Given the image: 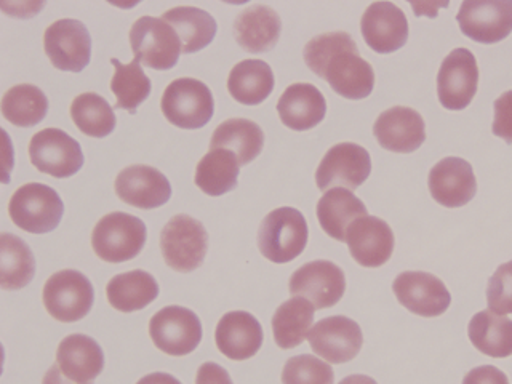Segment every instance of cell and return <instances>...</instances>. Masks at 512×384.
<instances>
[{
  "label": "cell",
  "instance_id": "cell-19",
  "mask_svg": "<svg viewBox=\"0 0 512 384\" xmlns=\"http://www.w3.org/2000/svg\"><path fill=\"white\" fill-rule=\"evenodd\" d=\"M116 194L125 204L141 210L162 207L172 197L167 176L149 165H130L116 178Z\"/></svg>",
  "mask_w": 512,
  "mask_h": 384
},
{
  "label": "cell",
  "instance_id": "cell-41",
  "mask_svg": "<svg viewBox=\"0 0 512 384\" xmlns=\"http://www.w3.org/2000/svg\"><path fill=\"white\" fill-rule=\"evenodd\" d=\"M495 119H493L492 132L506 143H512V90L504 92L493 104Z\"/></svg>",
  "mask_w": 512,
  "mask_h": 384
},
{
  "label": "cell",
  "instance_id": "cell-37",
  "mask_svg": "<svg viewBox=\"0 0 512 384\" xmlns=\"http://www.w3.org/2000/svg\"><path fill=\"white\" fill-rule=\"evenodd\" d=\"M114 77L111 80V92L116 95V108L135 114L144 101L151 95V80L144 74L140 60L122 64L116 58L111 60Z\"/></svg>",
  "mask_w": 512,
  "mask_h": 384
},
{
  "label": "cell",
  "instance_id": "cell-12",
  "mask_svg": "<svg viewBox=\"0 0 512 384\" xmlns=\"http://www.w3.org/2000/svg\"><path fill=\"white\" fill-rule=\"evenodd\" d=\"M372 172V159L367 149L356 143L335 144L328 149L316 172L317 188L327 191L333 186L357 189Z\"/></svg>",
  "mask_w": 512,
  "mask_h": 384
},
{
  "label": "cell",
  "instance_id": "cell-39",
  "mask_svg": "<svg viewBox=\"0 0 512 384\" xmlns=\"http://www.w3.org/2000/svg\"><path fill=\"white\" fill-rule=\"evenodd\" d=\"M333 368L317 357L303 354L287 360L282 370V384H333Z\"/></svg>",
  "mask_w": 512,
  "mask_h": 384
},
{
  "label": "cell",
  "instance_id": "cell-9",
  "mask_svg": "<svg viewBox=\"0 0 512 384\" xmlns=\"http://www.w3.org/2000/svg\"><path fill=\"white\" fill-rule=\"evenodd\" d=\"M31 164L53 178H69L84 167V152L72 136L60 128H44L29 143Z\"/></svg>",
  "mask_w": 512,
  "mask_h": 384
},
{
  "label": "cell",
  "instance_id": "cell-5",
  "mask_svg": "<svg viewBox=\"0 0 512 384\" xmlns=\"http://www.w3.org/2000/svg\"><path fill=\"white\" fill-rule=\"evenodd\" d=\"M160 108L168 122L175 127L197 130L212 120L215 101L204 82L192 77H181L165 88Z\"/></svg>",
  "mask_w": 512,
  "mask_h": 384
},
{
  "label": "cell",
  "instance_id": "cell-46",
  "mask_svg": "<svg viewBox=\"0 0 512 384\" xmlns=\"http://www.w3.org/2000/svg\"><path fill=\"white\" fill-rule=\"evenodd\" d=\"M340 384H378L373 378L367 375H351L341 380Z\"/></svg>",
  "mask_w": 512,
  "mask_h": 384
},
{
  "label": "cell",
  "instance_id": "cell-33",
  "mask_svg": "<svg viewBox=\"0 0 512 384\" xmlns=\"http://www.w3.org/2000/svg\"><path fill=\"white\" fill-rule=\"evenodd\" d=\"M314 311V304L300 296L280 304L272 317V333L277 346L282 349L300 346L308 338L309 328L314 322Z\"/></svg>",
  "mask_w": 512,
  "mask_h": 384
},
{
  "label": "cell",
  "instance_id": "cell-20",
  "mask_svg": "<svg viewBox=\"0 0 512 384\" xmlns=\"http://www.w3.org/2000/svg\"><path fill=\"white\" fill-rule=\"evenodd\" d=\"M346 244L360 266L380 268L394 252V232L378 216H362L349 226Z\"/></svg>",
  "mask_w": 512,
  "mask_h": 384
},
{
  "label": "cell",
  "instance_id": "cell-35",
  "mask_svg": "<svg viewBox=\"0 0 512 384\" xmlns=\"http://www.w3.org/2000/svg\"><path fill=\"white\" fill-rule=\"evenodd\" d=\"M162 20L178 32L184 53H196L212 44L218 29L215 18L197 7L170 8Z\"/></svg>",
  "mask_w": 512,
  "mask_h": 384
},
{
  "label": "cell",
  "instance_id": "cell-22",
  "mask_svg": "<svg viewBox=\"0 0 512 384\" xmlns=\"http://www.w3.org/2000/svg\"><path fill=\"white\" fill-rule=\"evenodd\" d=\"M373 135L381 148L410 154L426 140V125L420 112L415 109L394 106L381 112L373 125Z\"/></svg>",
  "mask_w": 512,
  "mask_h": 384
},
{
  "label": "cell",
  "instance_id": "cell-10",
  "mask_svg": "<svg viewBox=\"0 0 512 384\" xmlns=\"http://www.w3.org/2000/svg\"><path fill=\"white\" fill-rule=\"evenodd\" d=\"M149 335L156 348L168 356H188L202 341V324L191 309L167 306L152 317Z\"/></svg>",
  "mask_w": 512,
  "mask_h": 384
},
{
  "label": "cell",
  "instance_id": "cell-18",
  "mask_svg": "<svg viewBox=\"0 0 512 384\" xmlns=\"http://www.w3.org/2000/svg\"><path fill=\"white\" fill-rule=\"evenodd\" d=\"M429 191L437 204L458 208L474 199L477 181L471 164L460 157H445L431 168Z\"/></svg>",
  "mask_w": 512,
  "mask_h": 384
},
{
  "label": "cell",
  "instance_id": "cell-3",
  "mask_svg": "<svg viewBox=\"0 0 512 384\" xmlns=\"http://www.w3.org/2000/svg\"><path fill=\"white\" fill-rule=\"evenodd\" d=\"M148 239L146 224L135 215L112 212L92 232L93 252L106 263H125L140 255Z\"/></svg>",
  "mask_w": 512,
  "mask_h": 384
},
{
  "label": "cell",
  "instance_id": "cell-42",
  "mask_svg": "<svg viewBox=\"0 0 512 384\" xmlns=\"http://www.w3.org/2000/svg\"><path fill=\"white\" fill-rule=\"evenodd\" d=\"M463 384H509V380L500 368L482 365L472 368L471 372L464 376Z\"/></svg>",
  "mask_w": 512,
  "mask_h": 384
},
{
  "label": "cell",
  "instance_id": "cell-30",
  "mask_svg": "<svg viewBox=\"0 0 512 384\" xmlns=\"http://www.w3.org/2000/svg\"><path fill=\"white\" fill-rule=\"evenodd\" d=\"M264 133L260 125L248 119H228L218 125L210 140L212 149H228L239 159L240 165L250 164L260 156Z\"/></svg>",
  "mask_w": 512,
  "mask_h": 384
},
{
  "label": "cell",
  "instance_id": "cell-8",
  "mask_svg": "<svg viewBox=\"0 0 512 384\" xmlns=\"http://www.w3.org/2000/svg\"><path fill=\"white\" fill-rule=\"evenodd\" d=\"M42 300L53 319L69 324L87 316L95 303V290L82 272L64 269L45 282Z\"/></svg>",
  "mask_w": 512,
  "mask_h": 384
},
{
  "label": "cell",
  "instance_id": "cell-7",
  "mask_svg": "<svg viewBox=\"0 0 512 384\" xmlns=\"http://www.w3.org/2000/svg\"><path fill=\"white\" fill-rule=\"evenodd\" d=\"M130 45L136 60L157 71L172 69L183 52L178 32L167 21L154 16H141L133 23Z\"/></svg>",
  "mask_w": 512,
  "mask_h": 384
},
{
  "label": "cell",
  "instance_id": "cell-2",
  "mask_svg": "<svg viewBox=\"0 0 512 384\" xmlns=\"http://www.w3.org/2000/svg\"><path fill=\"white\" fill-rule=\"evenodd\" d=\"M308 237L303 213L296 208L280 207L261 221L258 247L261 255L272 263H290L304 252Z\"/></svg>",
  "mask_w": 512,
  "mask_h": 384
},
{
  "label": "cell",
  "instance_id": "cell-38",
  "mask_svg": "<svg viewBox=\"0 0 512 384\" xmlns=\"http://www.w3.org/2000/svg\"><path fill=\"white\" fill-rule=\"evenodd\" d=\"M71 117L80 132L92 138H104L116 130L114 109L103 96L96 93H82L74 98Z\"/></svg>",
  "mask_w": 512,
  "mask_h": 384
},
{
  "label": "cell",
  "instance_id": "cell-24",
  "mask_svg": "<svg viewBox=\"0 0 512 384\" xmlns=\"http://www.w3.org/2000/svg\"><path fill=\"white\" fill-rule=\"evenodd\" d=\"M277 112L285 127L306 132L324 120L327 101L316 85L293 84L280 96Z\"/></svg>",
  "mask_w": 512,
  "mask_h": 384
},
{
  "label": "cell",
  "instance_id": "cell-15",
  "mask_svg": "<svg viewBox=\"0 0 512 384\" xmlns=\"http://www.w3.org/2000/svg\"><path fill=\"white\" fill-rule=\"evenodd\" d=\"M288 287L293 296L311 301L314 308L327 309L343 298L346 277L343 269L332 261H311L293 272Z\"/></svg>",
  "mask_w": 512,
  "mask_h": 384
},
{
  "label": "cell",
  "instance_id": "cell-4",
  "mask_svg": "<svg viewBox=\"0 0 512 384\" xmlns=\"http://www.w3.org/2000/svg\"><path fill=\"white\" fill-rule=\"evenodd\" d=\"M64 204L60 194L47 184L28 183L13 192L8 215L13 223L31 234H47L58 228Z\"/></svg>",
  "mask_w": 512,
  "mask_h": 384
},
{
  "label": "cell",
  "instance_id": "cell-43",
  "mask_svg": "<svg viewBox=\"0 0 512 384\" xmlns=\"http://www.w3.org/2000/svg\"><path fill=\"white\" fill-rule=\"evenodd\" d=\"M196 384H232V380L221 365L205 362L197 370Z\"/></svg>",
  "mask_w": 512,
  "mask_h": 384
},
{
  "label": "cell",
  "instance_id": "cell-25",
  "mask_svg": "<svg viewBox=\"0 0 512 384\" xmlns=\"http://www.w3.org/2000/svg\"><path fill=\"white\" fill-rule=\"evenodd\" d=\"M56 365L68 380L92 383L103 372V349L90 336H66L56 351Z\"/></svg>",
  "mask_w": 512,
  "mask_h": 384
},
{
  "label": "cell",
  "instance_id": "cell-11",
  "mask_svg": "<svg viewBox=\"0 0 512 384\" xmlns=\"http://www.w3.org/2000/svg\"><path fill=\"white\" fill-rule=\"evenodd\" d=\"M479 66L468 48H455L440 64L437 74V95L445 109L461 111L468 108L477 93Z\"/></svg>",
  "mask_w": 512,
  "mask_h": 384
},
{
  "label": "cell",
  "instance_id": "cell-14",
  "mask_svg": "<svg viewBox=\"0 0 512 384\" xmlns=\"http://www.w3.org/2000/svg\"><path fill=\"white\" fill-rule=\"evenodd\" d=\"M464 36L480 44H496L512 32L511 0L463 2L456 15Z\"/></svg>",
  "mask_w": 512,
  "mask_h": 384
},
{
  "label": "cell",
  "instance_id": "cell-1",
  "mask_svg": "<svg viewBox=\"0 0 512 384\" xmlns=\"http://www.w3.org/2000/svg\"><path fill=\"white\" fill-rule=\"evenodd\" d=\"M304 61L314 74L327 80L333 92L348 100H364L375 87L372 64L359 55L348 32H325L309 40Z\"/></svg>",
  "mask_w": 512,
  "mask_h": 384
},
{
  "label": "cell",
  "instance_id": "cell-31",
  "mask_svg": "<svg viewBox=\"0 0 512 384\" xmlns=\"http://www.w3.org/2000/svg\"><path fill=\"white\" fill-rule=\"evenodd\" d=\"M468 335L477 351L504 359L512 356V320L492 311L477 312L469 322Z\"/></svg>",
  "mask_w": 512,
  "mask_h": 384
},
{
  "label": "cell",
  "instance_id": "cell-36",
  "mask_svg": "<svg viewBox=\"0 0 512 384\" xmlns=\"http://www.w3.org/2000/svg\"><path fill=\"white\" fill-rule=\"evenodd\" d=\"M47 112V95L36 85H15L2 98V114L16 127H34L44 120Z\"/></svg>",
  "mask_w": 512,
  "mask_h": 384
},
{
  "label": "cell",
  "instance_id": "cell-23",
  "mask_svg": "<svg viewBox=\"0 0 512 384\" xmlns=\"http://www.w3.org/2000/svg\"><path fill=\"white\" fill-rule=\"evenodd\" d=\"M215 343L228 359H252L263 346V328L250 312H228L216 325Z\"/></svg>",
  "mask_w": 512,
  "mask_h": 384
},
{
  "label": "cell",
  "instance_id": "cell-17",
  "mask_svg": "<svg viewBox=\"0 0 512 384\" xmlns=\"http://www.w3.org/2000/svg\"><path fill=\"white\" fill-rule=\"evenodd\" d=\"M312 351L330 364H346L359 354L364 335L349 317L333 316L314 325L308 335Z\"/></svg>",
  "mask_w": 512,
  "mask_h": 384
},
{
  "label": "cell",
  "instance_id": "cell-44",
  "mask_svg": "<svg viewBox=\"0 0 512 384\" xmlns=\"http://www.w3.org/2000/svg\"><path fill=\"white\" fill-rule=\"evenodd\" d=\"M42 384H92V383H76V381H71L66 378V376L61 373L60 367L58 365H53L47 373H45L44 381Z\"/></svg>",
  "mask_w": 512,
  "mask_h": 384
},
{
  "label": "cell",
  "instance_id": "cell-27",
  "mask_svg": "<svg viewBox=\"0 0 512 384\" xmlns=\"http://www.w3.org/2000/svg\"><path fill=\"white\" fill-rule=\"evenodd\" d=\"M367 215L364 202L354 196L349 189H330L317 204V220L320 228L338 242H346L349 226Z\"/></svg>",
  "mask_w": 512,
  "mask_h": 384
},
{
  "label": "cell",
  "instance_id": "cell-32",
  "mask_svg": "<svg viewBox=\"0 0 512 384\" xmlns=\"http://www.w3.org/2000/svg\"><path fill=\"white\" fill-rule=\"evenodd\" d=\"M36 274V260L29 245L10 232L0 236V287L21 290L31 284Z\"/></svg>",
  "mask_w": 512,
  "mask_h": 384
},
{
  "label": "cell",
  "instance_id": "cell-13",
  "mask_svg": "<svg viewBox=\"0 0 512 384\" xmlns=\"http://www.w3.org/2000/svg\"><path fill=\"white\" fill-rule=\"evenodd\" d=\"M48 60L60 71L82 72L92 56V37L84 23L71 18L55 21L44 34Z\"/></svg>",
  "mask_w": 512,
  "mask_h": 384
},
{
  "label": "cell",
  "instance_id": "cell-6",
  "mask_svg": "<svg viewBox=\"0 0 512 384\" xmlns=\"http://www.w3.org/2000/svg\"><path fill=\"white\" fill-rule=\"evenodd\" d=\"M208 234L204 224L189 215H176L160 232L165 263L178 272L196 271L207 255Z\"/></svg>",
  "mask_w": 512,
  "mask_h": 384
},
{
  "label": "cell",
  "instance_id": "cell-16",
  "mask_svg": "<svg viewBox=\"0 0 512 384\" xmlns=\"http://www.w3.org/2000/svg\"><path fill=\"white\" fill-rule=\"evenodd\" d=\"M392 290L399 303L416 316H442L452 303V295L444 282L429 272H402L394 280Z\"/></svg>",
  "mask_w": 512,
  "mask_h": 384
},
{
  "label": "cell",
  "instance_id": "cell-45",
  "mask_svg": "<svg viewBox=\"0 0 512 384\" xmlns=\"http://www.w3.org/2000/svg\"><path fill=\"white\" fill-rule=\"evenodd\" d=\"M136 384H181L180 381L176 380L175 376L170 373H151V375L144 376Z\"/></svg>",
  "mask_w": 512,
  "mask_h": 384
},
{
  "label": "cell",
  "instance_id": "cell-28",
  "mask_svg": "<svg viewBox=\"0 0 512 384\" xmlns=\"http://www.w3.org/2000/svg\"><path fill=\"white\" fill-rule=\"evenodd\" d=\"M106 295L109 304L117 311H141L159 296V284L149 272L135 269L112 277Z\"/></svg>",
  "mask_w": 512,
  "mask_h": 384
},
{
  "label": "cell",
  "instance_id": "cell-40",
  "mask_svg": "<svg viewBox=\"0 0 512 384\" xmlns=\"http://www.w3.org/2000/svg\"><path fill=\"white\" fill-rule=\"evenodd\" d=\"M488 311L498 316L512 314V261L501 264L488 280Z\"/></svg>",
  "mask_w": 512,
  "mask_h": 384
},
{
  "label": "cell",
  "instance_id": "cell-29",
  "mask_svg": "<svg viewBox=\"0 0 512 384\" xmlns=\"http://www.w3.org/2000/svg\"><path fill=\"white\" fill-rule=\"evenodd\" d=\"M274 84V72L266 61H240L229 72V93L237 103L247 106L263 103L274 90Z\"/></svg>",
  "mask_w": 512,
  "mask_h": 384
},
{
  "label": "cell",
  "instance_id": "cell-21",
  "mask_svg": "<svg viewBox=\"0 0 512 384\" xmlns=\"http://www.w3.org/2000/svg\"><path fill=\"white\" fill-rule=\"evenodd\" d=\"M362 36L376 53L397 52L408 39V21L405 13L392 2L368 5L360 20Z\"/></svg>",
  "mask_w": 512,
  "mask_h": 384
},
{
  "label": "cell",
  "instance_id": "cell-34",
  "mask_svg": "<svg viewBox=\"0 0 512 384\" xmlns=\"http://www.w3.org/2000/svg\"><path fill=\"white\" fill-rule=\"evenodd\" d=\"M240 164L228 149H212L200 159L194 183L207 196H223L237 186Z\"/></svg>",
  "mask_w": 512,
  "mask_h": 384
},
{
  "label": "cell",
  "instance_id": "cell-26",
  "mask_svg": "<svg viewBox=\"0 0 512 384\" xmlns=\"http://www.w3.org/2000/svg\"><path fill=\"white\" fill-rule=\"evenodd\" d=\"M280 31V16L268 5L248 7L234 21L237 44L250 53L268 52L276 47Z\"/></svg>",
  "mask_w": 512,
  "mask_h": 384
}]
</instances>
